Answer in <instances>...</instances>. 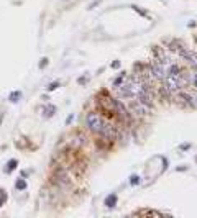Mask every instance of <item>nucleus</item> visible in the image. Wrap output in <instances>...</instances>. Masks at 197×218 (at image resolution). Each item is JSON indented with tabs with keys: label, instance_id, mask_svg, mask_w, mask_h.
Masks as SVG:
<instances>
[{
	"label": "nucleus",
	"instance_id": "f257e3e1",
	"mask_svg": "<svg viewBox=\"0 0 197 218\" xmlns=\"http://www.w3.org/2000/svg\"><path fill=\"white\" fill-rule=\"evenodd\" d=\"M85 122H87V126L94 131V133H100L102 128H103V122H102V118H100L98 113H89L87 118H85Z\"/></svg>",
	"mask_w": 197,
	"mask_h": 218
},
{
	"label": "nucleus",
	"instance_id": "f03ea898",
	"mask_svg": "<svg viewBox=\"0 0 197 218\" xmlns=\"http://www.w3.org/2000/svg\"><path fill=\"white\" fill-rule=\"evenodd\" d=\"M166 87L169 92H177L182 87V84L177 76H166Z\"/></svg>",
	"mask_w": 197,
	"mask_h": 218
},
{
	"label": "nucleus",
	"instance_id": "7ed1b4c3",
	"mask_svg": "<svg viewBox=\"0 0 197 218\" xmlns=\"http://www.w3.org/2000/svg\"><path fill=\"white\" fill-rule=\"evenodd\" d=\"M151 74H153V77L154 79H158V80H163L166 77V67L161 64V62H153V66H151Z\"/></svg>",
	"mask_w": 197,
	"mask_h": 218
},
{
	"label": "nucleus",
	"instance_id": "20e7f679",
	"mask_svg": "<svg viewBox=\"0 0 197 218\" xmlns=\"http://www.w3.org/2000/svg\"><path fill=\"white\" fill-rule=\"evenodd\" d=\"M112 105H113V108L117 110V113L120 115V117L128 118V112H126V108L123 107V103H121L120 100H112Z\"/></svg>",
	"mask_w": 197,
	"mask_h": 218
},
{
	"label": "nucleus",
	"instance_id": "39448f33",
	"mask_svg": "<svg viewBox=\"0 0 197 218\" xmlns=\"http://www.w3.org/2000/svg\"><path fill=\"white\" fill-rule=\"evenodd\" d=\"M138 102L143 103V105H146V107H151V105H153V100H151V97H149L148 92H144V94L138 95Z\"/></svg>",
	"mask_w": 197,
	"mask_h": 218
},
{
	"label": "nucleus",
	"instance_id": "423d86ee",
	"mask_svg": "<svg viewBox=\"0 0 197 218\" xmlns=\"http://www.w3.org/2000/svg\"><path fill=\"white\" fill-rule=\"evenodd\" d=\"M131 108H133V112L138 113V115H144V113L148 112V107H146V105H143V103H140V102H138V103L135 102V103L131 105Z\"/></svg>",
	"mask_w": 197,
	"mask_h": 218
},
{
	"label": "nucleus",
	"instance_id": "0eeeda50",
	"mask_svg": "<svg viewBox=\"0 0 197 218\" xmlns=\"http://www.w3.org/2000/svg\"><path fill=\"white\" fill-rule=\"evenodd\" d=\"M21 97H23V94H21L20 90H13V92L8 95V100H10L11 103H16V102H20Z\"/></svg>",
	"mask_w": 197,
	"mask_h": 218
},
{
	"label": "nucleus",
	"instance_id": "6e6552de",
	"mask_svg": "<svg viewBox=\"0 0 197 218\" xmlns=\"http://www.w3.org/2000/svg\"><path fill=\"white\" fill-rule=\"evenodd\" d=\"M115 203H117V195H115V194H110L108 197L105 198V207L112 208V207H115Z\"/></svg>",
	"mask_w": 197,
	"mask_h": 218
},
{
	"label": "nucleus",
	"instance_id": "1a4fd4ad",
	"mask_svg": "<svg viewBox=\"0 0 197 218\" xmlns=\"http://www.w3.org/2000/svg\"><path fill=\"white\" fill-rule=\"evenodd\" d=\"M118 92H120V95L121 97H133L131 95V92H130V87H128V85H118Z\"/></svg>",
	"mask_w": 197,
	"mask_h": 218
},
{
	"label": "nucleus",
	"instance_id": "9d476101",
	"mask_svg": "<svg viewBox=\"0 0 197 218\" xmlns=\"http://www.w3.org/2000/svg\"><path fill=\"white\" fill-rule=\"evenodd\" d=\"M100 133L105 135V136H108V138H115V131H113L112 126H108V125H103V128H102Z\"/></svg>",
	"mask_w": 197,
	"mask_h": 218
},
{
	"label": "nucleus",
	"instance_id": "9b49d317",
	"mask_svg": "<svg viewBox=\"0 0 197 218\" xmlns=\"http://www.w3.org/2000/svg\"><path fill=\"white\" fill-rule=\"evenodd\" d=\"M16 164H18V161L16 159H10L8 162H7V167H5V172L7 174H10V172H13L16 169Z\"/></svg>",
	"mask_w": 197,
	"mask_h": 218
},
{
	"label": "nucleus",
	"instance_id": "f8f14e48",
	"mask_svg": "<svg viewBox=\"0 0 197 218\" xmlns=\"http://www.w3.org/2000/svg\"><path fill=\"white\" fill-rule=\"evenodd\" d=\"M54 113H56V107L54 105H46V108H44V117L46 118H51Z\"/></svg>",
	"mask_w": 197,
	"mask_h": 218
},
{
	"label": "nucleus",
	"instance_id": "ddd939ff",
	"mask_svg": "<svg viewBox=\"0 0 197 218\" xmlns=\"http://www.w3.org/2000/svg\"><path fill=\"white\" fill-rule=\"evenodd\" d=\"M15 187H16V190H25V189H26L25 179H18V180L15 182Z\"/></svg>",
	"mask_w": 197,
	"mask_h": 218
},
{
	"label": "nucleus",
	"instance_id": "4468645a",
	"mask_svg": "<svg viewBox=\"0 0 197 218\" xmlns=\"http://www.w3.org/2000/svg\"><path fill=\"white\" fill-rule=\"evenodd\" d=\"M140 182H141L140 176H136V174L130 176V184H131V185H138V184H140Z\"/></svg>",
	"mask_w": 197,
	"mask_h": 218
},
{
	"label": "nucleus",
	"instance_id": "2eb2a0df",
	"mask_svg": "<svg viewBox=\"0 0 197 218\" xmlns=\"http://www.w3.org/2000/svg\"><path fill=\"white\" fill-rule=\"evenodd\" d=\"M5 200H7V192L0 189V207H2V205L5 203Z\"/></svg>",
	"mask_w": 197,
	"mask_h": 218
},
{
	"label": "nucleus",
	"instance_id": "dca6fc26",
	"mask_svg": "<svg viewBox=\"0 0 197 218\" xmlns=\"http://www.w3.org/2000/svg\"><path fill=\"white\" fill-rule=\"evenodd\" d=\"M46 64H48V57H43V59L41 61H39V64H38V67L39 69H44V66Z\"/></svg>",
	"mask_w": 197,
	"mask_h": 218
},
{
	"label": "nucleus",
	"instance_id": "f3484780",
	"mask_svg": "<svg viewBox=\"0 0 197 218\" xmlns=\"http://www.w3.org/2000/svg\"><path fill=\"white\" fill-rule=\"evenodd\" d=\"M57 87H59V82H53V84H49L48 90H49V92H53V90H56Z\"/></svg>",
	"mask_w": 197,
	"mask_h": 218
},
{
	"label": "nucleus",
	"instance_id": "a211bd4d",
	"mask_svg": "<svg viewBox=\"0 0 197 218\" xmlns=\"http://www.w3.org/2000/svg\"><path fill=\"white\" fill-rule=\"evenodd\" d=\"M190 82H192V84H194V87L197 89V72H194L192 76H190Z\"/></svg>",
	"mask_w": 197,
	"mask_h": 218
},
{
	"label": "nucleus",
	"instance_id": "6ab92c4d",
	"mask_svg": "<svg viewBox=\"0 0 197 218\" xmlns=\"http://www.w3.org/2000/svg\"><path fill=\"white\" fill-rule=\"evenodd\" d=\"M100 2H102V0H94V2H92V3L89 5V10H92V8H95V7H97V5H98V3H100Z\"/></svg>",
	"mask_w": 197,
	"mask_h": 218
},
{
	"label": "nucleus",
	"instance_id": "aec40b11",
	"mask_svg": "<svg viewBox=\"0 0 197 218\" xmlns=\"http://www.w3.org/2000/svg\"><path fill=\"white\" fill-rule=\"evenodd\" d=\"M77 82H79L80 85H84L85 82H87V79H85V77H79V79H77Z\"/></svg>",
	"mask_w": 197,
	"mask_h": 218
},
{
	"label": "nucleus",
	"instance_id": "412c9836",
	"mask_svg": "<svg viewBox=\"0 0 197 218\" xmlns=\"http://www.w3.org/2000/svg\"><path fill=\"white\" fill-rule=\"evenodd\" d=\"M72 120H74V115H69V117L66 118V125H69V123L72 122Z\"/></svg>",
	"mask_w": 197,
	"mask_h": 218
},
{
	"label": "nucleus",
	"instance_id": "4be33fe9",
	"mask_svg": "<svg viewBox=\"0 0 197 218\" xmlns=\"http://www.w3.org/2000/svg\"><path fill=\"white\" fill-rule=\"evenodd\" d=\"M121 80H123V76H121V77H118L117 80H115V85H117V87H118V85L121 84Z\"/></svg>",
	"mask_w": 197,
	"mask_h": 218
},
{
	"label": "nucleus",
	"instance_id": "5701e85b",
	"mask_svg": "<svg viewBox=\"0 0 197 218\" xmlns=\"http://www.w3.org/2000/svg\"><path fill=\"white\" fill-rule=\"evenodd\" d=\"M112 67H113V69H118V67H120V62H118V61L112 62Z\"/></svg>",
	"mask_w": 197,
	"mask_h": 218
},
{
	"label": "nucleus",
	"instance_id": "b1692460",
	"mask_svg": "<svg viewBox=\"0 0 197 218\" xmlns=\"http://www.w3.org/2000/svg\"><path fill=\"white\" fill-rule=\"evenodd\" d=\"M181 148L184 149V151H186V149H189V148H190V145H189V143H184V145H182Z\"/></svg>",
	"mask_w": 197,
	"mask_h": 218
},
{
	"label": "nucleus",
	"instance_id": "393cba45",
	"mask_svg": "<svg viewBox=\"0 0 197 218\" xmlns=\"http://www.w3.org/2000/svg\"><path fill=\"white\" fill-rule=\"evenodd\" d=\"M194 102H195V107H197V97H195V99H194Z\"/></svg>",
	"mask_w": 197,
	"mask_h": 218
},
{
	"label": "nucleus",
	"instance_id": "a878e982",
	"mask_svg": "<svg viewBox=\"0 0 197 218\" xmlns=\"http://www.w3.org/2000/svg\"><path fill=\"white\" fill-rule=\"evenodd\" d=\"M64 2H66V0H64Z\"/></svg>",
	"mask_w": 197,
	"mask_h": 218
}]
</instances>
